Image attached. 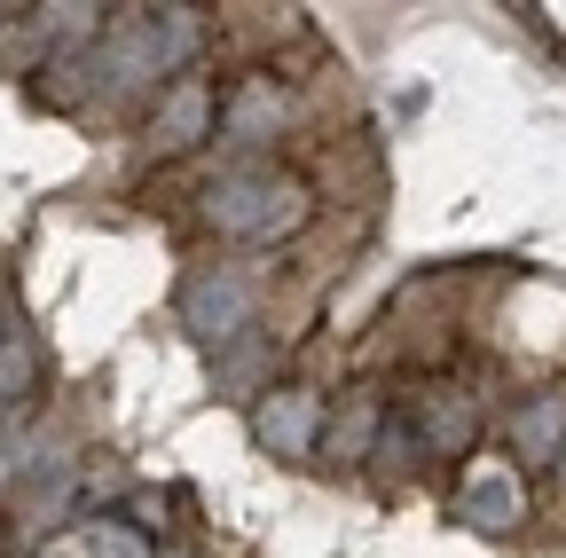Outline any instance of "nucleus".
<instances>
[{
	"mask_svg": "<svg viewBox=\"0 0 566 558\" xmlns=\"http://www.w3.org/2000/svg\"><path fill=\"white\" fill-rule=\"evenodd\" d=\"M378 433H386V401L378 393H346V409L323 417V456L363 464V456H378Z\"/></svg>",
	"mask_w": 566,
	"mask_h": 558,
	"instance_id": "8",
	"label": "nucleus"
},
{
	"mask_svg": "<svg viewBox=\"0 0 566 558\" xmlns=\"http://www.w3.org/2000/svg\"><path fill=\"white\" fill-rule=\"evenodd\" d=\"M32 393H40V346H32V330H9L0 338V417L24 409Z\"/></svg>",
	"mask_w": 566,
	"mask_h": 558,
	"instance_id": "12",
	"label": "nucleus"
},
{
	"mask_svg": "<svg viewBox=\"0 0 566 558\" xmlns=\"http://www.w3.org/2000/svg\"><path fill=\"white\" fill-rule=\"evenodd\" d=\"M512 449L535 456V464H558V456H566V393H535V401L512 417Z\"/></svg>",
	"mask_w": 566,
	"mask_h": 558,
	"instance_id": "10",
	"label": "nucleus"
},
{
	"mask_svg": "<svg viewBox=\"0 0 566 558\" xmlns=\"http://www.w3.org/2000/svg\"><path fill=\"white\" fill-rule=\"evenodd\" d=\"M464 519L488 527V535H512V527L527 519L520 472H472V480H464Z\"/></svg>",
	"mask_w": 566,
	"mask_h": 558,
	"instance_id": "9",
	"label": "nucleus"
},
{
	"mask_svg": "<svg viewBox=\"0 0 566 558\" xmlns=\"http://www.w3.org/2000/svg\"><path fill=\"white\" fill-rule=\"evenodd\" d=\"M212 118H221V95H212V80L181 72V80L158 95V110H150V143H158L166 158H189V150L212 143Z\"/></svg>",
	"mask_w": 566,
	"mask_h": 558,
	"instance_id": "5",
	"label": "nucleus"
},
{
	"mask_svg": "<svg viewBox=\"0 0 566 558\" xmlns=\"http://www.w3.org/2000/svg\"><path fill=\"white\" fill-rule=\"evenodd\" d=\"M323 393L315 386H268L252 401V441L268 456H323Z\"/></svg>",
	"mask_w": 566,
	"mask_h": 558,
	"instance_id": "3",
	"label": "nucleus"
},
{
	"mask_svg": "<svg viewBox=\"0 0 566 558\" xmlns=\"http://www.w3.org/2000/svg\"><path fill=\"white\" fill-rule=\"evenodd\" d=\"M260 378H268V346H260V330L237 338V346H221V393H252V401H260V393H268Z\"/></svg>",
	"mask_w": 566,
	"mask_h": 558,
	"instance_id": "13",
	"label": "nucleus"
},
{
	"mask_svg": "<svg viewBox=\"0 0 566 558\" xmlns=\"http://www.w3.org/2000/svg\"><path fill=\"white\" fill-rule=\"evenodd\" d=\"M9 330H17V307H9V299H0V338H9Z\"/></svg>",
	"mask_w": 566,
	"mask_h": 558,
	"instance_id": "14",
	"label": "nucleus"
},
{
	"mask_svg": "<svg viewBox=\"0 0 566 558\" xmlns=\"http://www.w3.org/2000/svg\"><path fill=\"white\" fill-rule=\"evenodd\" d=\"M142 24H150V48L166 63V80H181L197 63V48H205V17L197 9H142Z\"/></svg>",
	"mask_w": 566,
	"mask_h": 558,
	"instance_id": "11",
	"label": "nucleus"
},
{
	"mask_svg": "<svg viewBox=\"0 0 566 558\" xmlns=\"http://www.w3.org/2000/svg\"><path fill=\"white\" fill-rule=\"evenodd\" d=\"M283 118H292V103H283V87L275 80H237V95L221 103V134L237 150H260V143H283Z\"/></svg>",
	"mask_w": 566,
	"mask_h": 558,
	"instance_id": "7",
	"label": "nucleus"
},
{
	"mask_svg": "<svg viewBox=\"0 0 566 558\" xmlns=\"http://www.w3.org/2000/svg\"><path fill=\"white\" fill-rule=\"evenodd\" d=\"M174 307H181V330L221 355V346L252 338V323H260V284H252L244 267H197Z\"/></svg>",
	"mask_w": 566,
	"mask_h": 558,
	"instance_id": "2",
	"label": "nucleus"
},
{
	"mask_svg": "<svg viewBox=\"0 0 566 558\" xmlns=\"http://www.w3.org/2000/svg\"><path fill=\"white\" fill-rule=\"evenodd\" d=\"M409 433H417V449H424V456H464V449L480 441V393H457V386L417 393Z\"/></svg>",
	"mask_w": 566,
	"mask_h": 558,
	"instance_id": "6",
	"label": "nucleus"
},
{
	"mask_svg": "<svg viewBox=\"0 0 566 558\" xmlns=\"http://www.w3.org/2000/svg\"><path fill=\"white\" fill-rule=\"evenodd\" d=\"M158 80H166V63L150 48V24H142V9H126L95 40V87H103V103H126V95H150Z\"/></svg>",
	"mask_w": 566,
	"mask_h": 558,
	"instance_id": "4",
	"label": "nucleus"
},
{
	"mask_svg": "<svg viewBox=\"0 0 566 558\" xmlns=\"http://www.w3.org/2000/svg\"><path fill=\"white\" fill-rule=\"evenodd\" d=\"M307 213H315L307 181L283 173V166H268V158L229 166V173L205 181V221L221 229V236H237V244H283L292 229H307Z\"/></svg>",
	"mask_w": 566,
	"mask_h": 558,
	"instance_id": "1",
	"label": "nucleus"
}]
</instances>
